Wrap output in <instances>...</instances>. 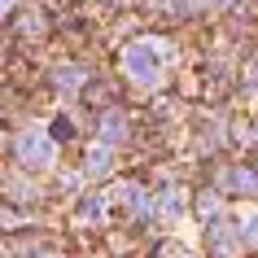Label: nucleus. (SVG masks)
Wrapping results in <instances>:
<instances>
[{
	"label": "nucleus",
	"mask_w": 258,
	"mask_h": 258,
	"mask_svg": "<svg viewBox=\"0 0 258 258\" xmlns=\"http://www.w3.org/2000/svg\"><path fill=\"white\" fill-rule=\"evenodd\" d=\"M14 149H18V158L27 166H44L48 158H53V145L40 136V132H22V136L14 140Z\"/></svg>",
	"instance_id": "1"
},
{
	"label": "nucleus",
	"mask_w": 258,
	"mask_h": 258,
	"mask_svg": "<svg viewBox=\"0 0 258 258\" xmlns=\"http://www.w3.org/2000/svg\"><path fill=\"white\" fill-rule=\"evenodd\" d=\"M127 66H132L136 79H158V61H153V53H145V48H132V53H127Z\"/></svg>",
	"instance_id": "2"
}]
</instances>
